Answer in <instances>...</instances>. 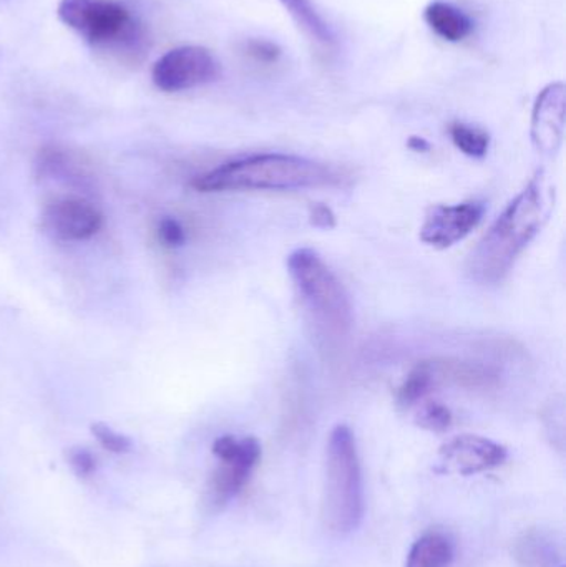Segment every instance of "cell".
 I'll list each match as a JSON object with an SVG mask.
<instances>
[{"mask_svg": "<svg viewBox=\"0 0 566 567\" xmlns=\"http://www.w3.org/2000/svg\"><path fill=\"white\" fill-rule=\"evenodd\" d=\"M438 386L431 360H422L405 377L398 390V402L402 406L418 405Z\"/></svg>", "mask_w": 566, "mask_h": 567, "instance_id": "e0dca14e", "label": "cell"}, {"mask_svg": "<svg viewBox=\"0 0 566 567\" xmlns=\"http://www.w3.org/2000/svg\"><path fill=\"white\" fill-rule=\"evenodd\" d=\"M435 382L452 383L462 389H494L498 383V373L492 367L478 362H465L457 359H432Z\"/></svg>", "mask_w": 566, "mask_h": 567, "instance_id": "4fadbf2b", "label": "cell"}, {"mask_svg": "<svg viewBox=\"0 0 566 567\" xmlns=\"http://www.w3.org/2000/svg\"><path fill=\"white\" fill-rule=\"evenodd\" d=\"M439 458L444 472L471 476L504 465L508 452L504 445L485 436L459 435L441 446Z\"/></svg>", "mask_w": 566, "mask_h": 567, "instance_id": "ba28073f", "label": "cell"}, {"mask_svg": "<svg viewBox=\"0 0 566 567\" xmlns=\"http://www.w3.org/2000/svg\"><path fill=\"white\" fill-rule=\"evenodd\" d=\"M219 63L205 47L183 45L169 50L156 60L152 80L156 89L166 93L186 92L215 82Z\"/></svg>", "mask_w": 566, "mask_h": 567, "instance_id": "8992f818", "label": "cell"}, {"mask_svg": "<svg viewBox=\"0 0 566 567\" xmlns=\"http://www.w3.org/2000/svg\"><path fill=\"white\" fill-rule=\"evenodd\" d=\"M348 179L342 169L328 163L285 153H263L223 163L193 179L199 193L225 192H299L331 188Z\"/></svg>", "mask_w": 566, "mask_h": 567, "instance_id": "7a4b0ae2", "label": "cell"}, {"mask_svg": "<svg viewBox=\"0 0 566 567\" xmlns=\"http://www.w3.org/2000/svg\"><path fill=\"white\" fill-rule=\"evenodd\" d=\"M47 229L63 241H85L103 226L100 209L83 196H60L43 209Z\"/></svg>", "mask_w": 566, "mask_h": 567, "instance_id": "9c48e42d", "label": "cell"}, {"mask_svg": "<svg viewBox=\"0 0 566 567\" xmlns=\"http://www.w3.org/2000/svg\"><path fill=\"white\" fill-rule=\"evenodd\" d=\"M554 183L538 172L508 203L469 256V276L482 286L504 281L522 252L541 235L555 208Z\"/></svg>", "mask_w": 566, "mask_h": 567, "instance_id": "6da1fadb", "label": "cell"}, {"mask_svg": "<svg viewBox=\"0 0 566 567\" xmlns=\"http://www.w3.org/2000/svg\"><path fill=\"white\" fill-rule=\"evenodd\" d=\"M424 20L432 32L445 42H462L474 32V20L464 10L445 0L429 3L424 10Z\"/></svg>", "mask_w": 566, "mask_h": 567, "instance_id": "5bb4252c", "label": "cell"}, {"mask_svg": "<svg viewBox=\"0 0 566 567\" xmlns=\"http://www.w3.org/2000/svg\"><path fill=\"white\" fill-rule=\"evenodd\" d=\"M487 206L471 199L459 205L432 206L421 226V241L434 249H449L478 228Z\"/></svg>", "mask_w": 566, "mask_h": 567, "instance_id": "52a82bcc", "label": "cell"}, {"mask_svg": "<svg viewBox=\"0 0 566 567\" xmlns=\"http://www.w3.org/2000/svg\"><path fill=\"white\" fill-rule=\"evenodd\" d=\"M92 433L106 452L125 455L132 450V440L110 429L105 423H93Z\"/></svg>", "mask_w": 566, "mask_h": 567, "instance_id": "ffe728a7", "label": "cell"}, {"mask_svg": "<svg viewBox=\"0 0 566 567\" xmlns=\"http://www.w3.org/2000/svg\"><path fill=\"white\" fill-rule=\"evenodd\" d=\"M566 89L555 82L545 86L532 110V142L538 153L554 156L565 136Z\"/></svg>", "mask_w": 566, "mask_h": 567, "instance_id": "30bf717a", "label": "cell"}, {"mask_svg": "<svg viewBox=\"0 0 566 567\" xmlns=\"http://www.w3.org/2000/svg\"><path fill=\"white\" fill-rule=\"evenodd\" d=\"M454 556V545L447 536L428 533L412 545L405 567H449Z\"/></svg>", "mask_w": 566, "mask_h": 567, "instance_id": "2e32d148", "label": "cell"}, {"mask_svg": "<svg viewBox=\"0 0 566 567\" xmlns=\"http://www.w3.org/2000/svg\"><path fill=\"white\" fill-rule=\"evenodd\" d=\"M364 509V482L354 433L349 426H335L326 446L325 526L331 535H351L361 526Z\"/></svg>", "mask_w": 566, "mask_h": 567, "instance_id": "5b68a950", "label": "cell"}, {"mask_svg": "<svg viewBox=\"0 0 566 567\" xmlns=\"http://www.w3.org/2000/svg\"><path fill=\"white\" fill-rule=\"evenodd\" d=\"M449 135L459 152L471 158H484L491 148V135L478 126L454 122L449 126Z\"/></svg>", "mask_w": 566, "mask_h": 567, "instance_id": "ac0fdd59", "label": "cell"}, {"mask_svg": "<svg viewBox=\"0 0 566 567\" xmlns=\"http://www.w3.org/2000/svg\"><path fill=\"white\" fill-rule=\"evenodd\" d=\"M243 52L255 62L263 63V65H272L281 59L282 50L279 49L278 43L265 39H249L243 45Z\"/></svg>", "mask_w": 566, "mask_h": 567, "instance_id": "44dd1931", "label": "cell"}, {"mask_svg": "<svg viewBox=\"0 0 566 567\" xmlns=\"http://www.w3.org/2000/svg\"><path fill=\"white\" fill-rule=\"evenodd\" d=\"M40 178L59 179L85 188L92 182V166L82 153L60 145L43 146L37 156Z\"/></svg>", "mask_w": 566, "mask_h": 567, "instance_id": "7c38bea8", "label": "cell"}, {"mask_svg": "<svg viewBox=\"0 0 566 567\" xmlns=\"http://www.w3.org/2000/svg\"><path fill=\"white\" fill-rule=\"evenodd\" d=\"M158 238L166 248L175 249L185 245L186 231L182 223L175 218H165L158 225Z\"/></svg>", "mask_w": 566, "mask_h": 567, "instance_id": "7402d4cb", "label": "cell"}, {"mask_svg": "<svg viewBox=\"0 0 566 567\" xmlns=\"http://www.w3.org/2000/svg\"><path fill=\"white\" fill-rule=\"evenodd\" d=\"M408 146L415 153H428L431 150V143L422 136H411L408 140Z\"/></svg>", "mask_w": 566, "mask_h": 567, "instance_id": "d4e9b609", "label": "cell"}, {"mask_svg": "<svg viewBox=\"0 0 566 567\" xmlns=\"http://www.w3.org/2000/svg\"><path fill=\"white\" fill-rule=\"evenodd\" d=\"M56 17L90 45L122 62L138 63L148 50L142 23L116 0H60Z\"/></svg>", "mask_w": 566, "mask_h": 567, "instance_id": "277c9868", "label": "cell"}, {"mask_svg": "<svg viewBox=\"0 0 566 567\" xmlns=\"http://www.w3.org/2000/svg\"><path fill=\"white\" fill-rule=\"evenodd\" d=\"M286 12L292 17L299 29L309 37L311 42L322 49H332L336 45V37L331 27L319 16L311 0H279Z\"/></svg>", "mask_w": 566, "mask_h": 567, "instance_id": "9a60e30c", "label": "cell"}, {"mask_svg": "<svg viewBox=\"0 0 566 567\" xmlns=\"http://www.w3.org/2000/svg\"><path fill=\"white\" fill-rule=\"evenodd\" d=\"M261 458V445L253 436L243 439L241 450L235 458L219 462L209 482V495L215 505H225L235 498L251 476L253 470Z\"/></svg>", "mask_w": 566, "mask_h": 567, "instance_id": "8fae6325", "label": "cell"}, {"mask_svg": "<svg viewBox=\"0 0 566 567\" xmlns=\"http://www.w3.org/2000/svg\"><path fill=\"white\" fill-rule=\"evenodd\" d=\"M69 463L73 472H75V475L80 476V478H86V476L93 475L96 468L95 456L85 449L70 450Z\"/></svg>", "mask_w": 566, "mask_h": 567, "instance_id": "603a6c76", "label": "cell"}, {"mask_svg": "<svg viewBox=\"0 0 566 567\" xmlns=\"http://www.w3.org/2000/svg\"><path fill=\"white\" fill-rule=\"evenodd\" d=\"M309 221L319 229H332L336 226V216L332 209L326 205L312 206L309 213Z\"/></svg>", "mask_w": 566, "mask_h": 567, "instance_id": "cb8c5ba5", "label": "cell"}, {"mask_svg": "<svg viewBox=\"0 0 566 567\" xmlns=\"http://www.w3.org/2000/svg\"><path fill=\"white\" fill-rule=\"evenodd\" d=\"M288 271L316 336L326 349H339L354 327L348 290L325 259L309 248L296 249L288 256Z\"/></svg>", "mask_w": 566, "mask_h": 567, "instance_id": "3957f363", "label": "cell"}, {"mask_svg": "<svg viewBox=\"0 0 566 567\" xmlns=\"http://www.w3.org/2000/svg\"><path fill=\"white\" fill-rule=\"evenodd\" d=\"M452 416L451 409L441 402H425L419 409L415 423L421 429L429 430V432L442 433L451 429Z\"/></svg>", "mask_w": 566, "mask_h": 567, "instance_id": "d6986e66", "label": "cell"}]
</instances>
